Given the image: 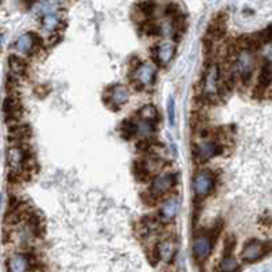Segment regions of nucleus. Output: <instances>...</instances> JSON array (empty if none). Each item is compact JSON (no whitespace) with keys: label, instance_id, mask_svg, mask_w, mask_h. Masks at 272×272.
Wrapping results in <instances>:
<instances>
[{"label":"nucleus","instance_id":"obj_1","mask_svg":"<svg viewBox=\"0 0 272 272\" xmlns=\"http://www.w3.org/2000/svg\"><path fill=\"white\" fill-rule=\"evenodd\" d=\"M254 56L250 52L249 48H244L236 56L234 64H233V75H237L244 85H248V82L252 78L254 70Z\"/></svg>","mask_w":272,"mask_h":272},{"label":"nucleus","instance_id":"obj_2","mask_svg":"<svg viewBox=\"0 0 272 272\" xmlns=\"http://www.w3.org/2000/svg\"><path fill=\"white\" fill-rule=\"evenodd\" d=\"M221 87V70L216 63H210L201 79V93L205 98H214Z\"/></svg>","mask_w":272,"mask_h":272},{"label":"nucleus","instance_id":"obj_3","mask_svg":"<svg viewBox=\"0 0 272 272\" xmlns=\"http://www.w3.org/2000/svg\"><path fill=\"white\" fill-rule=\"evenodd\" d=\"M156 66L151 62H144L138 64V67L132 71V82L139 87H148L155 81Z\"/></svg>","mask_w":272,"mask_h":272},{"label":"nucleus","instance_id":"obj_4","mask_svg":"<svg viewBox=\"0 0 272 272\" xmlns=\"http://www.w3.org/2000/svg\"><path fill=\"white\" fill-rule=\"evenodd\" d=\"M215 187V177L214 174L208 172V170H201V172H197L195 176H193V180H192V188H193V192L195 195L199 197H204L207 195H210L212 189Z\"/></svg>","mask_w":272,"mask_h":272},{"label":"nucleus","instance_id":"obj_5","mask_svg":"<svg viewBox=\"0 0 272 272\" xmlns=\"http://www.w3.org/2000/svg\"><path fill=\"white\" fill-rule=\"evenodd\" d=\"M212 248H214V238L210 234H200V236L195 237L193 244H192L193 257L199 263H201L210 257Z\"/></svg>","mask_w":272,"mask_h":272},{"label":"nucleus","instance_id":"obj_6","mask_svg":"<svg viewBox=\"0 0 272 272\" xmlns=\"http://www.w3.org/2000/svg\"><path fill=\"white\" fill-rule=\"evenodd\" d=\"M6 158H7L10 169L13 172H21L26 165V162L29 161V152L26 148L22 147V144H15L13 147L7 148Z\"/></svg>","mask_w":272,"mask_h":272},{"label":"nucleus","instance_id":"obj_7","mask_svg":"<svg viewBox=\"0 0 272 272\" xmlns=\"http://www.w3.org/2000/svg\"><path fill=\"white\" fill-rule=\"evenodd\" d=\"M176 185V176L173 173L165 172V173L156 174L152 179L150 192L154 196H164L168 192H170Z\"/></svg>","mask_w":272,"mask_h":272},{"label":"nucleus","instance_id":"obj_8","mask_svg":"<svg viewBox=\"0 0 272 272\" xmlns=\"http://www.w3.org/2000/svg\"><path fill=\"white\" fill-rule=\"evenodd\" d=\"M269 250H271V248L267 244L257 241V240H252L244 246L241 252V259L246 263H254V261L261 259L264 254Z\"/></svg>","mask_w":272,"mask_h":272},{"label":"nucleus","instance_id":"obj_9","mask_svg":"<svg viewBox=\"0 0 272 272\" xmlns=\"http://www.w3.org/2000/svg\"><path fill=\"white\" fill-rule=\"evenodd\" d=\"M130 99V90L123 85H113L107 90V103L115 109L124 106Z\"/></svg>","mask_w":272,"mask_h":272},{"label":"nucleus","instance_id":"obj_10","mask_svg":"<svg viewBox=\"0 0 272 272\" xmlns=\"http://www.w3.org/2000/svg\"><path fill=\"white\" fill-rule=\"evenodd\" d=\"M218 154L219 146L218 143L214 142V140H203V142L197 143L196 147L193 150V155L199 162L208 161Z\"/></svg>","mask_w":272,"mask_h":272},{"label":"nucleus","instance_id":"obj_11","mask_svg":"<svg viewBox=\"0 0 272 272\" xmlns=\"http://www.w3.org/2000/svg\"><path fill=\"white\" fill-rule=\"evenodd\" d=\"M174 53H176V45L174 42L169 40L161 41L159 44L156 45L155 50H154V56H155V60L161 66H168L174 58Z\"/></svg>","mask_w":272,"mask_h":272},{"label":"nucleus","instance_id":"obj_12","mask_svg":"<svg viewBox=\"0 0 272 272\" xmlns=\"http://www.w3.org/2000/svg\"><path fill=\"white\" fill-rule=\"evenodd\" d=\"M180 199L177 196H172L169 199H166L164 203H162L161 208H159V218L164 222H170L173 221L180 211Z\"/></svg>","mask_w":272,"mask_h":272},{"label":"nucleus","instance_id":"obj_13","mask_svg":"<svg viewBox=\"0 0 272 272\" xmlns=\"http://www.w3.org/2000/svg\"><path fill=\"white\" fill-rule=\"evenodd\" d=\"M31 263L33 261L27 254H14L7 260V272H29Z\"/></svg>","mask_w":272,"mask_h":272},{"label":"nucleus","instance_id":"obj_14","mask_svg":"<svg viewBox=\"0 0 272 272\" xmlns=\"http://www.w3.org/2000/svg\"><path fill=\"white\" fill-rule=\"evenodd\" d=\"M37 44V36L33 33H25L22 36H19L14 44V49L18 53L27 55L34 50Z\"/></svg>","mask_w":272,"mask_h":272},{"label":"nucleus","instance_id":"obj_15","mask_svg":"<svg viewBox=\"0 0 272 272\" xmlns=\"http://www.w3.org/2000/svg\"><path fill=\"white\" fill-rule=\"evenodd\" d=\"M155 252L159 260L165 261V263H172L174 254H176V244L172 240H164L156 245Z\"/></svg>","mask_w":272,"mask_h":272},{"label":"nucleus","instance_id":"obj_16","mask_svg":"<svg viewBox=\"0 0 272 272\" xmlns=\"http://www.w3.org/2000/svg\"><path fill=\"white\" fill-rule=\"evenodd\" d=\"M272 85V66L269 63H265L260 70L259 79H257V89L264 91Z\"/></svg>","mask_w":272,"mask_h":272},{"label":"nucleus","instance_id":"obj_17","mask_svg":"<svg viewBox=\"0 0 272 272\" xmlns=\"http://www.w3.org/2000/svg\"><path fill=\"white\" fill-rule=\"evenodd\" d=\"M41 23H42V29H44L45 31L53 33V31L58 30L59 25H60V18H59L58 14H55L53 11V13L44 14Z\"/></svg>","mask_w":272,"mask_h":272},{"label":"nucleus","instance_id":"obj_18","mask_svg":"<svg viewBox=\"0 0 272 272\" xmlns=\"http://www.w3.org/2000/svg\"><path fill=\"white\" fill-rule=\"evenodd\" d=\"M139 117H140V120L143 121H148V123H155L158 120V111H156V107L151 103H147V105H144L139 109L138 112Z\"/></svg>","mask_w":272,"mask_h":272},{"label":"nucleus","instance_id":"obj_19","mask_svg":"<svg viewBox=\"0 0 272 272\" xmlns=\"http://www.w3.org/2000/svg\"><path fill=\"white\" fill-rule=\"evenodd\" d=\"M240 269V264L237 261V259H234L232 254H226L221 263H219L218 271L219 272H237Z\"/></svg>","mask_w":272,"mask_h":272},{"label":"nucleus","instance_id":"obj_20","mask_svg":"<svg viewBox=\"0 0 272 272\" xmlns=\"http://www.w3.org/2000/svg\"><path fill=\"white\" fill-rule=\"evenodd\" d=\"M9 67L11 74H14V75L21 76L26 72V64L22 59L17 58V56H11L9 59Z\"/></svg>","mask_w":272,"mask_h":272},{"label":"nucleus","instance_id":"obj_21","mask_svg":"<svg viewBox=\"0 0 272 272\" xmlns=\"http://www.w3.org/2000/svg\"><path fill=\"white\" fill-rule=\"evenodd\" d=\"M121 134L127 139L134 138L135 135H138V124L134 121H124L121 125Z\"/></svg>","mask_w":272,"mask_h":272},{"label":"nucleus","instance_id":"obj_22","mask_svg":"<svg viewBox=\"0 0 272 272\" xmlns=\"http://www.w3.org/2000/svg\"><path fill=\"white\" fill-rule=\"evenodd\" d=\"M138 9L143 15L148 17V15H151V14L154 13V10H155V5H154L152 2H142V3H139Z\"/></svg>","mask_w":272,"mask_h":272},{"label":"nucleus","instance_id":"obj_23","mask_svg":"<svg viewBox=\"0 0 272 272\" xmlns=\"http://www.w3.org/2000/svg\"><path fill=\"white\" fill-rule=\"evenodd\" d=\"M144 31H146L147 34H150V36H156V34L161 33V27L155 25V23L148 22L144 25Z\"/></svg>","mask_w":272,"mask_h":272},{"label":"nucleus","instance_id":"obj_24","mask_svg":"<svg viewBox=\"0 0 272 272\" xmlns=\"http://www.w3.org/2000/svg\"><path fill=\"white\" fill-rule=\"evenodd\" d=\"M234 246H236V240H234V237H228L226 241H225V256H226V254H232Z\"/></svg>","mask_w":272,"mask_h":272},{"label":"nucleus","instance_id":"obj_25","mask_svg":"<svg viewBox=\"0 0 272 272\" xmlns=\"http://www.w3.org/2000/svg\"><path fill=\"white\" fill-rule=\"evenodd\" d=\"M168 112H169V123L170 125L174 124V99H169V106H168Z\"/></svg>","mask_w":272,"mask_h":272}]
</instances>
